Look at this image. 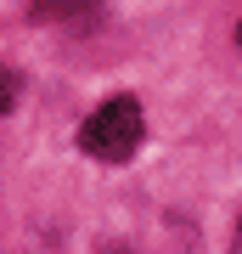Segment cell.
<instances>
[{
	"mask_svg": "<svg viewBox=\"0 0 242 254\" xmlns=\"http://www.w3.org/2000/svg\"><path fill=\"white\" fill-rule=\"evenodd\" d=\"M237 46H242V23H237Z\"/></svg>",
	"mask_w": 242,
	"mask_h": 254,
	"instance_id": "5",
	"label": "cell"
},
{
	"mask_svg": "<svg viewBox=\"0 0 242 254\" xmlns=\"http://www.w3.org/2000/svg\"><path fill=\"white\" fill-rule=\"evenodd\" d=\"M17 91H23V79H17L11 68H0V113H11V108H17Z\"/></svg>",
	"mask_w": 242,
	"mask_h": 254,
	"instance_id": "3",
	"label": "cell"
},
{
	"mask_svg": "<svg viewBox=\"0 0 242 254\" xmlns=\"http://www.w3.org/2000/svg\"><path fill=\"white\" fill-rule=\"evenodd\" d=\"M146 136V113H141V96H107L96 113L79 125V147L85 158H101V164H124Z\"/></svg>",
	"mask_w": 242,
	"mask_h": 254,
	"instance_id": "1",
	"label": "cell"
},
{
	"mask_svg": "<svg viewBox=\"0 0 242 254\" xmlns=\"http://www.w3.org/2000/svg\"><path fill=\"white\" fill-rule=\"evenodd\" d=\"M237 254H242V226H237Z\"/></svg>",
	"mask_w": 242,
	"mask_h": 254,
	"instance_id": "4",
	"label": "cell"
},
{
	"mask_svg": "<svg viewBox=\"0 0 242 254\" xmlns=\"http://www.w3.org/2000/svg\"><path fill=\"white\" fill-rule=\"evenodd\" d=\"M40 23H68V28H90L101 17V0H34Z\"/></svg>",
	"mask_w": 242,
	"mask_h": 254,
	"instance_id": "2",
	"label": "cell"
}]
</instances>
